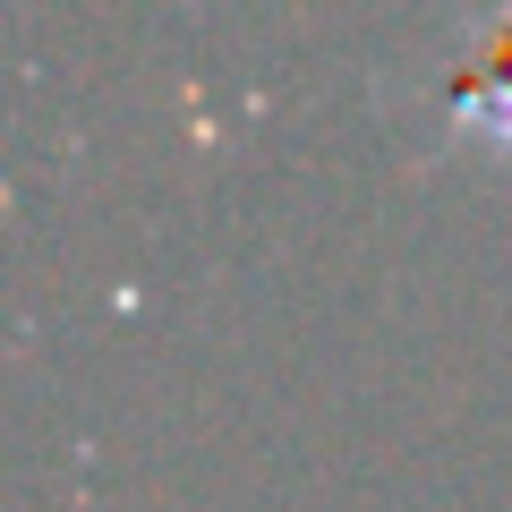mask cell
<instances>
[{"label":"cell","mask_w":512,"mask_h":512,"mask_svg":"<svg viewBox=\"0 0 512 512\" xmlns=\"http://www.w3.org/2000/svg\"><path fill=\"white\" fill-rule=\"evenodd\" d=\"M419 103L444 128V146L512 154V9H487V18L453 26V43L419 77Z\"/></svg>","instance_id":"6da1fadb"}]
</instances>
